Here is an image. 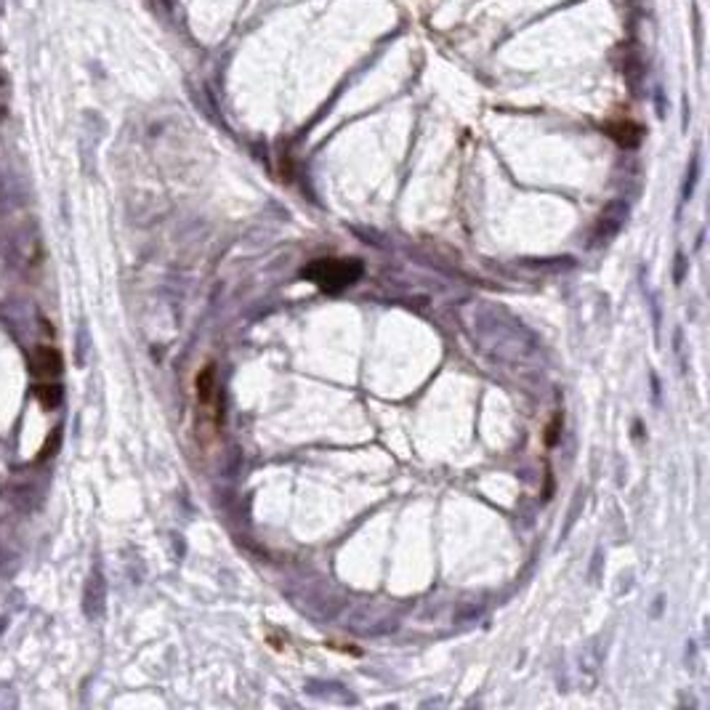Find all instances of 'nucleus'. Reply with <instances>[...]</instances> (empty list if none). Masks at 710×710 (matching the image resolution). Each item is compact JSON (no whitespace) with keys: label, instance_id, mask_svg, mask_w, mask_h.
<instances>
[{"label":"nucleus","instance_id":"obj_1","mask_svg":"<svg viewBox=\"0 0 710 710\" xmlns=\"http://www.w3.org/2000/svg\"><path fill=\"white\" fill-rule=\"evenodd\" d=\"M304 277L311 282H317L322 290H344L348 285H354L362 277V264L359 261H338V258H322L304 269Z\"/></svg>","mask_w":710,"mask_h":710},{"label":"nucleus","instance_id":"obj_2","mask_svg":"<svg viewBox=\"0 0 710 710\" xmlns=\"http://www.w3.org/2000/svg\"><path fill=\"white\" fill-rule=\"evenodd\" d=\"M197 402L203 415H210L213 421L219 418V386H216V370L208 365L197 375Z\"/></svg>","mask_w":710,"mask_h":710},{"label":"nucleus","instance_id":"obj_4","mask_svg":"<svg viewBox=\"0 0 710 710\" xmlns=\"http://www.w3.org/2000/svg\"><path fill=\"white\" fill-rule=\"evenodd\" d=\"M35 397L43 407H56L61 402V386L56 384H43L35 386Z\"/></svg>","mask_w":710,"mask_h":710},{"label":"nucleus","instance_id":"obj_3","mask_svg":"<svg viewBox=\"0 0 710 710\" xmlns=\"http://www.w3.org/2000/svg\"><path fill=\"white\" fill-rule=\"evenodd\" d=\"M30 367H32V373L35 375H43V378H51V375H56L61 373V367H64V359H61V354L56 348H51V346H41L35 354H32V359H30Z\"/></svg>","mask_w":710,"mask_h":710}]
</instances>
